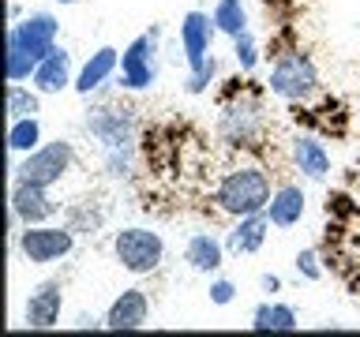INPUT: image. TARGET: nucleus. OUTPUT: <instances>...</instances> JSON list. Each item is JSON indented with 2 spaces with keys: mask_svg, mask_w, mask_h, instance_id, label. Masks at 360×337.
<instances>
[{
  "mask_svg": "<svg viewBox=\"0 0 360 337\" xmlns=\"http://www.w3.org/2000/svg\"><path fill=\"white\" fill-rule=\"evenodd\" d=\"M15 244L27 263L34 266H49L72 255L75 247V229L72 225H22V232H15Z\"/></svg>",
  "mask_w": 360,
  "mask_h": 337,
  "instance_id": "obj_7",
  "label": "nucleus"
},
{
  "mask_svg": "<svg viewBox=\"0 0 360 337\" xmlns=\"http://www.w3.org/2000/svg\"><path fill=\"white\" fill-rule=\"evenodd\" d=\"M225 240H218V236H210V232H195L188 240L184 247V263L191 270H199V274H214V270H221L225 263Z\"/></svg>",
  "mask_w": 360,
  "mask_h": 337,
  "instance_id": "obj_18",
  "label": "nucleus"
},
{
  "mask_svg": "<svg viewBox=\"0 0 360 337\" xmlns=\"http://www.w3.org/2000/svg\"><path fill=\"white\" fill-rule=\"evenodd\" d=\"M214 34H218V27H214V19L207 15V11H188L184 19H180V53H184V64L188 72L191 67H202L210 60V49H214Z\"/></svg>",
  "mask_w": 360,
  "mask_h": 337,
  "instance_id": "obj_10",
  "label": "nucleus"
},
{
  "mask_svg": "<svg viewBox=\"0 0 360 337\" xmlns=\"http://www.w3.org/2000/svg\"><path fill=\"white\" fill-rule=\"evenodd\" d=\"M214 27H218V34H229V38H236V34L248 30V11H244V0H218L210 11Z\"/></svg>",
  "mask_w": 360,
  "mask_h": 337,
  "instance_id": "obj_21",
  "label": "nucleus"
},
{
  "mask_svg": "<svg viewBox=\"0 0 360 337\" xmlns=\"http://www.w3.org/2000/svg\"><path fill=\"white\" fill-rule=\"evenodd\" d=\"M218 131L229 146H255V139L263 135V105L255 98H236L221 109Z\"/></svg>",
  "mask_w": 360,
  "mask_h": 337,
  "instance_id": "obj_9",
  "label": "nucleus"
},
{
  "mask_svg": "<svg viewBox=\"0 0 360 337\" xmlns=\"http://www.w3.org/2000/svg\"><path fill=\"white\" fill-rule=\"evenodd\" d=\"M214 75H218V60L210 56V60L202 64V67H191V72H188L184 90H188V94H202V90H207V86L214 83Z\"/></svg>",
  "mask_w": 360,
  "mask_h": 337,
  "instance_id": "obj_25",
  "label": "nucleus"
},
{
  "mask_svg": "<svg viewBox=\"0 0 360 337\" xmlns=\"http://www.w3.org/2000/svg\"><path fill=\"white\" fill-rule=\"evenodd\" d=\"M233 300H236V285L229 277L210 281V303H214V308H225V303H233Z\"/></svg>",
  "mask_w": 360,
  "mask_h": 337,
  "instance_id": "obj_27",
  "label": "nucleus"
},
{
  "mask_svg": "<svg viewBox=\"0 0 360 337\" xmlns=\"http://www.w3.org/2000/svg\"><path fill=\"white\" fill-rule=\"evenodd\" d=\"M75 161V146L68 139H53V143H41L38 150H30L22 161L11 168V180L15 184H41V187H53L68 176V168Z\"/></svg>",
  "mask_w": 360,
  "mask_h": 337,
  "instance_id": "obj_6",
  "label": "nucleus"
},
{
  "mask_svg": "<svg viewBox=\"0 0 360 337\" xmlns=\"http://www.w3.org/2000/svg\"><path fill=\"white\" fill-rule=\"evenodd\" d=\"M41 146V124L38 117H22V120H11L8 128V150L11 154H30Z\"/></svg>",
  "mask_w": 360,
  "mask_h": 337,
  "instance_id": "obj_22",
  "label": "nucleus"
},
{
  "mask_svg": "<svg viewBox=\"0 0 360 337\" xmlns=\"http://www.w3.org/2000/svg\"><path fill=\"white\" fill-rule=\"evenodd\" d=\"M266 232H270V218L266 210L263 213H248V218H236V225L225 236V251L229 255H255L259 247L266 244Z\"/></svg>",
  "mask_w": 360,
  "mask_h": 337,
  "instance_id": "obj_16",
  "label": "nucleus"
},
{
  "mask_svg": "<svg viewBox=\"0 0 360 337\" xmlns=\"http://www.w3.org/2000/svg\"><path fill=\"white\" fill-rule=\"evenodd\" d=\"M292 161L308 180H323L330 173V150L315 139V135H297L292 139Z\"/></svg>",
  "mask_w": 360,
  "mask_h": 337,
  "instance_id": "obj_19",
  "label": "nucleus"
},
{
  "mask_svg": "<svg viewBox=\"0 0 360 337\" xmlns=\"http://www.w3.org/2000/svg\"><path fill=\"white\" fill-rule=\"evenodd\" d=\"M259 285H263V292H278L281 289V277L278 274H263V277H259Z\"/></svg>",
  "mask_w": 360,
  "mask_h": 337,
  "instance_id": "obj_28",
  "label": "nucleus"
},
{
  "mask_svg": "<svg viewBox=\"0 0 360 337\" xmlns=\"http://www.w3.org/2000/svg\"><path fill=\"white\" fill-rule=\"evenodd\" d=\"M72 326H79V330H86V326H105V322H98L94 315H79V319H75Z\"/></svg>",
  "mask_w": 360,
  "mask_h": 337,
  "instance_id": "obj_29",
  "label": "nucleus"
},
{
  "mask_svg": "<svg viewBox=\"0 0 360 337\" xmlns=\"http://www.w3.org/2000/svg\"><path fill=\"white\" fill-rule=\"evenodd\" d=\"M274 199V187H270V173L263 165H236L218 180V191H214V202L233 213V218H248V213H263Z\"/></svg>",
  "mask_w": 360,
  "mask_h": 337,
  "instance_id": "obj_2",
  "label": "nucleus"
},
{
  "mask_svg": "<svg viewBox=\"0 0 360 337\" xmlns=\"http://www.w3.org/2000/svg\"><path fill=\"white\" fill-rule=\"evenodd\" d=\"M233 56H236V64H240V72H252V67L259 64V45L252 38V30H244V34L233 38Z\"/></svg>",
  "mask_w": 360,
  "mask_h": 337,
  "instance_id": "obj_24",
  "label": "nucleus"
},
{
  "mask_svg": "<svg viewBox=\"0 0 360 337\" xmlns=\"http://www.w3.org/2000/svg\"><path fill=\"white\" fill-rule=\"evenodd\" d=\"M112 255H117V263L128 270V274L146 277L162 266L165 240H162V232L146 229V225H128V229H120L112 236Z\"/></svg>",
  "mask_w": 360,
  "mask_h": 337,
  "instance_id": "obj_5",
  "label": "nucleus"
},
{
  "mask_svg": "<svg viewBox=\"0 0 360 337\" xmlns=\"http://www.w3.org/2000/svg\"><path fill=\"white\" fill-rule=\"evenodd\" d=\"M60 4H79V0H60Z\"/></svg>",
  "mask_w": 360,
  "mask_h": 337,
  "instance_id": "obj_30",
  "label": "nucleus"
},
{
  "mask_svg": "<svg viewBox=\"0 0 360 337\" xmlns=\"http://www.w3.org/2000/svg\"><path fill=\"white\" fill-rule=\"evenodd\" d=\"M120 72V53L112 49V45H101L98 53H90V60L79 67V75H75V94H98L101 86H109L112 83V75Z\"/></svg>",
  "mask_w": 360,
  "mask_h": 337,
  "instance_id": "obj_14",
  "label": "nucleus"
},
{
  "mask_svg": "<svg viewBox=\"0 0 360 337\" xmlns=\"http://www.w3.org/2000/svg\"><path fill=\"white\" fill-rule=\"evenodd\" d=\"M8 206H11V218H15L19 225H45L49 218H56V210H60L53 202L49 187H41V184H15V180H11Z\"/></svg>",
  "mask_w": 360,
  "mask_h": 337,
  "instance_id": "obj_11",
  "label": "nucleus"
},
{
  "mask_svg": "<svg viewBox=\"0 0 360 337\" xmlns=\"http://www.w3.org/2000/svg\"><path fill=\"white\" fill-rule=\"evenodd\" d=\"M297 274H304L308 281H319V277H323V266H319L315 247H304V251L297 255Z\"/></svg>",
  "mask_w": 360,
  "mask_h": 337,
  "instance_id": "obj_26",
  "label": "nucleus"
},
{
  "mask_svg": "<svg viewBox=\"0 0 360 337\" xmlns=\"http://www.w3.org/2000/svg\"><path fill=\"white\" fill-rule=\"evenodd\" d=\"M304 210H308L304 191L297 184H281V187H274V199H270V206H266V218H270L274 229H292V225H300Z\"/></svg>",
  "mask_w": 360,
  "mask_h": 337,
  "instance_id": "obj_17",
  "label": "nucleus"
},
{
  "mask_svg": "<svg viewBox=\"0 0 360 337\" xmlns=\"http://www.w3.org/2000/svg\"><path fill=\"white\" fill-rule=\"evenodd\" d=\"M150 319V300H146L143 289H124L117 300L109 303L105 311V330H139Z\"/></svg>",
  "mask_w": 360,
  "mask_h": 337,
  "instance_id": "obj_13",
  "label": "nucleus"
},
{
  "mask_svg": "<svg viewBox=\"0 0 360 337\" xmlns=\"http://www.w3.org/2000/svg\"><path fill=\"white\" fill-rule=\"evenodd\" d=\"M131 109H112L101 105L86 117V131L101 143L109 176H128L131 173V154H135V135H131Z\"/></svg>",
  "mask_w": 360,
  "mask_h": 337,
  "instance_id": "obj_3",
  "label": "nucleus"
},
{
  "mask_svg": "<svg viewBox=\"0 0 360 337\" xmlns=\"http://www.w3.org/2000/svg\"><path fill=\"white\" fill-rule=\"evenodd\" d=\"M300 319L297 311L289 308V303H259V308L252 311V330L259 333H281V330H297Z\"/></svg>",
  "mask_w": 360,
  "mask_h": 337,
  "instance_id": "obj_20",
  "label": "nucleus"
},
{
  "mask_svg": "<svg viewBox=\"0 0 360 337\" xmlns=\"http://www.w3.org/2000/svg\"><path fill=\"white\" fill-rule=\"evenodd\" d=\"M266 90L281 101H308L315 90H319V72H315V60L300 49L278 53L274 67L266 75Z\"/></svg>",
  "mask_w": 360,
  "mask_h": 337,
  "instance_id": "obj_4",
  "label": "nucleus"
},
{
  "mask_svg": "<svg viewBox=\"0 0 360 337\" xmlns=\"http://www.w3.org/2000/svg\"><path fill=\"white\" fill-rule=\"evenodd\" d=\"M60 311H64V285L60 281H41V285H34V292L27 296V326L30 330H53L56 322H60Z\"/></svg>",
  "mask_w": 360,
  "mask_h": 337,
  "instance_id": "obj_12",
  "label": "nucleus"
},
{
  "mask_svg": "<svg viewBox=\"0 0 360 337\" xmlns=\"http://www.w3.org/2000/svg\"><path fill=\"white\" fill-rule=\"evenodd\" d=\"M38 117V90H27L22 83H8V120Z\"/></svg>",
  "mask_w": 360,
  "mask_h": 337,
  "instance_id": "obj_23",
  "label": "nucleus"
},
{
  "mask_svg": "<svg viewBox=\"0 0 360 337\" xmlns=\"http://www.w3.org/2000/svg\"><path fill=\"white\" fill-rule=\"evenodd\" d=\"M30 83H34V90H38V94H60V90L75 86V75H72V53H68L64 45H56V49L38 64V72L30 75Z\"/></svg>",
  "mask_w": 360,
  "mask_h": 337,
  "instance_id": "obj_15",
  "label": "nucleus"
},
{
  "mask_svg": "<svg viewBox=\"0 0 360 337\" xmlns=\"http://www.w3.org/2000/svg\"><path fill=\"white\" fill-rule=\"evenodd\" d=\"M158 30H146L128 41L120 53V86L124 90H150L158 79Z\"/></svg>",
  "mask_w": 360,
  "mask_h": 337,
  "instance_id": "obj_8",
  "label": "nucleus"
},
{
  "mask_svg": "<svg viewBox=\"0 0 360 337\" xmlns=\"http://www.w3.org/2000/svg\"><path fill=\"white\" fill-rule=\"evenodd\" d=\"M56 22L53 11H30L27 19H15L8 27V53H4V72L8 83H27L38 72V64L56 49Z\"/></svg>",
  "mask_w": 360,
  "mask_h": 337,
  "instance_id": "obj_1",
  "label": "nucleus"
}]
</instances>
